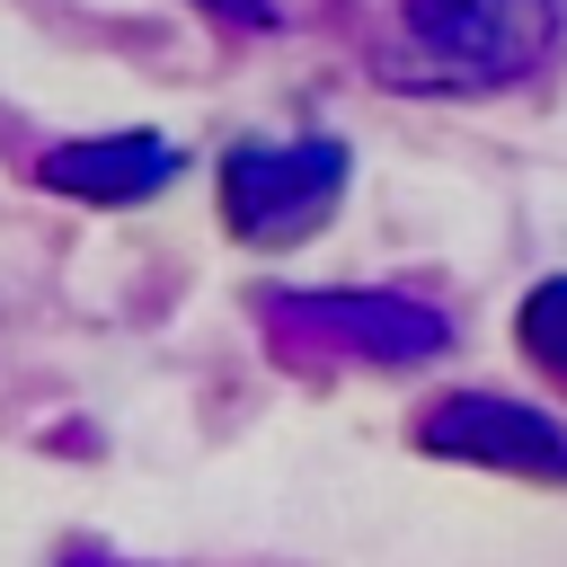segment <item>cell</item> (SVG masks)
Masks as SVG:
<instances>
[{
    "mask_svg": "<svg viewBox=\"0 0 567 567\" xmlns=\"http://www.w3.org/2000/svg\"><path fill=\"white\" fill-rule=\"evenodd\" d=\"M71 567H124V558H97V549H80V558H71Z\"/></svg>",
    "mask_w": 567,
    "mask_h": 567,
    "instance_id": "ba28073f",
    "label": "cell"
},
{
    "mask_svg": "<svg viewBox=\"0 0 567 567\" xmlns=\"http://www.w3.org/2000/svg\"><path fill=\"white\" fill-rule=\"evenodd\" d=\"M399 18L425 62L416 80H443V89L532 80L567 35V0H399Z\"/></svg>",
    "mask_w": 567,
    "mask_h": 567,
    "instance_id": "7a4b0ae2",
    "label": "cell"
},
{
    "mask_svg": "<svg viewBox=\"0 0 567 567\" xmlns=\"http://www.w3.org/2000/svg\"><path fill=\"white\" fill-rule=\"evenodd\" d=\"M177 142L159 133H97V142H62L35 159V177L53 195H80V204H142L159 186H177Z\"/></svg>",
    "mask_w": 567,
    "mask_h": 567,
    "instance_id": "5b68a950",
    "label": "cell"
},
{
    "mask_svg": "<svg viewBox=\"0 0 567 567\" xmlns=\"http://www.w3.org/2000/svg\"><path fill=\"white\" fill-rule=\"evenodd\" d=\"M257 328L275 337V354L292 363H381V372H408V363H434L452 354V319L416 292H266L257 301Z\"/></svg>",
    "mask_w": 567,
    "mask_h": 567,
    "instance_id": "6da1fadb",
    "label": "cell"
},
{
    "mask_svg": "<svg viewBox=\"0 0 567 567\" xmlns=\"http://www.w3.org/2000/svg\"><path fill=\"white\" fill-rule=\"evenodd\" d=\"M346 168H354V151H346L337 133H301V142L248 133V142H230V151H221L230 239H248V248H292V239H310V230L337 213Z\"/></svg>",
    "mask_w": 567,
    "mask_h": 567,
    "instance_id": "3957f363",
    "label": "cell"
},
{
    "mask_svg": "<svg viewBox=\"0 0 567 567\" xmlns=\"http://www.w3.org/2000/svg\"><path fill=\"white\" fill-rule=\"evenodd\" d=\"M416 452H443V461H478V470H514V478H567V425L523 408V399H496V390H452L416 416Z\"/></svg>",
    "mask_w": 567,
    "mask_h": 567,
    "instance_id": "277c9868",
    "label": "cell"
},
{
    "mask_svg": "<svg viewBox=\"0 0 567 567\" xmlns=\"http://www.w3.org/2000/svg\"><path fill=\"white\" fill-rule=\"evenodd\" d=\"M195 9H204V18H221V27H239V35H266V27L284 18L275 0H195Z\"/></svg>",
    "mask_w": 567,
    "mask_h": 567,
    "instance_id": "52a82bcc",
    "label": "cell"
},
{
    "mask_svg": "<svg viewBox=\"0 0 567 567\" xmlns=\"http://www.w3.org/2000/svg\"><path fill=\"white\" fill-rule=\"evenodd\" d=\"M514 346L532 354V372H549V381L567 390V275H549V284L523 292V310H514Z\"/></svg>",
    "mask_w": 567,
    "mask_h": 567,
    "instance_id": "8992f818",
    "label": "cell"
}]
</instances>
